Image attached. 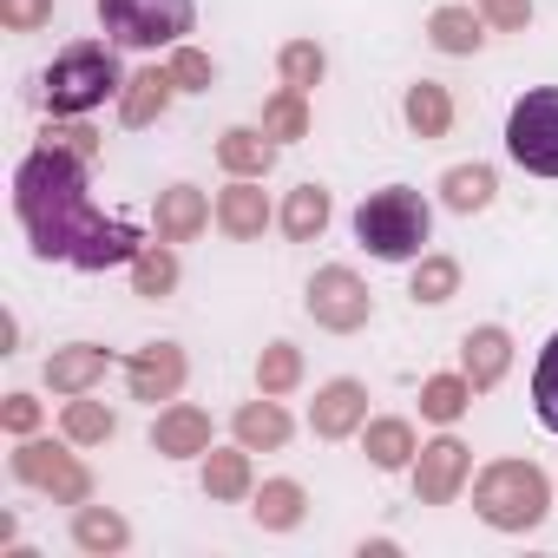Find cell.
<instances>
[{"mask_svg": "<svg viewBox=\"0 0 558 558\" xmlns=\"http://www.w3.org/2000/svg\"><path fill=\"white\" fill-rule=\"evenodd\" d=\"M14 217H21L34 256H47V263L112 269V263H132L145 250L138 223L93 210L86 158H73L60 145H40V151L21 158V171H14Z\"/></svg>", "mask_w": 558, "mask_h": 558, "instance_id": "6da1fadb", "label": "cell"}, {"mask_svg": "<svg viewBox=\"0 0 558 558\" xmlns=\"http://www.w3.org/2000/svg\"><path fill=\"white\" fill-rule=\"evenodd\" d=\"M427 230H434V210H427V197H421L414 184H388V191H368V197L355 204V243H362L368 256H381V263L427 256V250H421Z\"/></svg>", "mask_w": 558, "mask_h": 558, "instance_id": "7a4b0ae2", "label": "cell"}, {"mask_svg": "<svg viewBox=\"0 0 558 558\" xmlns=\"http://www.w3.org/2000/svg\"><path fill=\"white\" fill-rule=\"evenodd\" d=\"M47 106H53V119H86L93 106H106L112 93H125V80H119V53L106 47V40H73L53 66H47Z\"/></svg>", "mask_w": 558, "mask_h": 558, "instance_id": "3957f363", "label": "cell"}, {"mask_svg": "<svg viewBox=\"0 0 558 558\" xmlns=\"http://www.w3.org/2000/svg\"><path fill=\"white\" fill-rule=\"evenodd\" d=\"M545 506H551V480L532 460H493L473 480V512L493 532H532L545 519Z\"/></svg>", "mask_w": 558, "mask_h": 558, "instance_id": "277c9868", "label": "cell"}, {"mask_svg": "<svg viewBox=\"0 0 558 558\" xmlns=\"http://www.w3.org/2000/svg\"><path fill=\"white\" fill-rule=\"evenodd\" d=\"M191 21H197V0H99V27L132 53L184 47Z\"/></svg>", "mask_w": 558, "mask_h": 558, "instance_id": "5b68a950", "label": "cell"}, {"mask_svg": "<svg viewBox=\"0 0 558 558\" xmlns=\"http://www.w3.org/2000/svg\"><path fill=\"white\" fill-rule=\"evenodd\" d=\"M506 151L532 178H558V86H538L506 119Z\"/></svg>", "mask_w": 558, "mask_h": 558, "instance_id": "8992f818", "label": "cell"}, {"mask_svg": "<svg viewBox=\"0 0 558 558\" xmlns=\"http://www.w3.org/2000/svg\"><path fill=\"white\" fill-rule=\"evenodd\" d=\"M14 480L34 486V493H53V506H86V499H93L86 460L66 453V447H53V440H40V434H27V440L14 447Z\"/></svg>", "mask_w": 558, "mask_h": 558, "instance_id": "52a82bcc", "label": "cell"}, {"mask_svg": "<svg viewBox=\"0 0 558 558\" xmlns=\"http://www.w3.org/2000/svg\"><path fill=\"white\" fill-rule=\"evenodd\" d=\"M310 316H316V329L355 336V329H368V316H375V290L362 283L349 263H329V269L310 276Z\"/></svg>", "mask_w": 558, "mask_h": 558, "instance_id": "ba28073f", "label": "cell"}, {"mask_svg": "<svg viewBox=\"0 0 558 558\" xmlns=\"http://www.w3.org/2000/svg\"><path fill=\"white\" fill-rule=\"evenodd\" d=\"M466 480H473V447L460 434H440V440H427L414 453V493H421V506H453Z\"/></svg>", "mask_w": 558, "mask_h": 558, "instance_id": "9c48e42d", "label": "cell"}, {"mask_svg": "<svg viewBox=\"0 0 558 558\" xmlns=\"http://www.w3.org/2000/svg\"><path fill=\"white\" fill-rule=\"evenodd\" d=\"M184 375H191V362H184L178 342H145V349H132V362H125V395L158 408V401H178Z\"/></svg>", "mask_w": 558, "mask_h": 558, "instance_id": "30bf717a", "label": "cell"}, {"mask_svg": "<svg viewBox=\"0 0 558 558\" xmlns=\"http://www.w3.org/2000/svg\"><path fill=\"white\" fill-rule=\"evenodd\" d=\"M362 421H368V388L362 381H323L316 388V408H310V427H316V440H349V434H362Z\"/></svg>", "mask_w": 558, "mask_h": 558, "instance_id": "8fae6325", "label": "cell"}, {"mask_svg": "<svg viewBox=\"0 0 558 558\" xmlns=\"http://www.w3.org/2000/svg\"><path fill=\"white\" fill-rule=\"evenodd\" d=\"M217 230L236 236V243H256L269 230V197H263V178H230L217 191Z\"/></svg>", "mask_w": 558, "mask_h": 558, "instance_id": "7c38bea8", "label": "cell"}, {"mask_svg": "<svg viewBox=\"0 0 558 558\" xmlns=\"http://www.w3.org/2000/svg\"><path fill=\"white\" fill-rule=\"evenodd\" d=\"M106 368H112V349H99V342H66V349L47 355V388L73 401V395H93V388L106 381Z\"/></svg>", "mask_w": 558, "mask_h": 558, "instance_id": "4fadbf2b", "label": "cell"}, {"mask_svg": "<svg viewBox=\"0 0 558 558\" xmlns=\"http://www.w3.org/2000/svg\"><path fill=\"white\" fill-rule=\"evenodd\" d=\"M151 453H165V460H197V453H210V414L191 408V401H171V408L151 421Z\"/></svg>", "mask_w": 558, "mask_h": 558, "instance_id": "5bb4252c", "label": "cell"}, {"mask_svg": "<svg viewBox=\"0 0 558 558\" xmlns=\"http://www.w3.org/2000/svg\"><path fill=\"white\" fill-rule=\"evenodd\" d=\"M506 368H512V336H506V329L486 323V329H466V336H460V375L473 381V395L499 388Z\"/></svg>", "mask_w": 558, "mask_h": 558, "instance_id": "9a60e30c", "label": "cell"}, {"mask_svg": "<svg viewBox=\"0 0 558 558\" xmlns=\"http://www.w3.org/2000/svg\"><path fill=\"white\" fill-rule=\"evenodd\" d=\"M171 99H178L171 66H145V73L125 80V93H119V119H125L132 132H145V125H158V119L171 112Z\"/></svg>", "mask_w": 558, "mask_h": 558, "instance_id": "2e32d148", "label": "cell"}, {"mask_svg": "<svg viewBox=\"0 0 558 558\" xmlns=\"http://www.w3.org/2000/svg\"><path fill=\"white\" fill-rule=\"evenodd\" d=\"M210 217H217V204H210L197 184H171V191H158V236H165V243H191V236H204Z\"/></svg>", "mask_w": 558, "mask_h": 558, "instance_id": "e0dca14e", "label": "cell"}, {"mask_svg": "<svg viewBox=\"0 0 558 558\" xmlns=\"http://www.w3.org/2000/svg\"><path fill=\"white\" fill-rule=\"evenodd\" d=\"M401 119H408V132L414 138H447L453 132V93L440 86V80H414L408 93H401Z\"/></svg>", "mask_w": 558, "mask_h": 558, "instance_id": "ac0fdd59", "label": "cell"}, {"mask_svg": "<svg viewBox=\"0 0 558 558\" xmlns=\"http://www.w3.org/2000/svg\"><path fill=\"white\" fill-rule=\"evenodd\" d=\"M217 165H223L230 178H269V165H276V138H269L263 125H230V132L217 138Z\"/></svg>", "mask_w": 558, "mask_h": 558, "instance_id": "d6986e66", "label": "cell"}, {"mask_svg": "<svg viewBox=\"0 0 558 558\" xmlns=\"http://www.w3.org/2000/svg\"><path fill=\"white\" fill-rule=\"evenodd\" d=\"M362 453H368L381 473H401V466H414L421 440H414V427H408L401 414H381V421H362Z\"/></svg>", "mask_w": 558, "mask_h": 558, "instance_id": "ffe728a7", "label": "cell"}, {"mask_svg": "<svg viewBox=\"0 0 558 558\" xmlns=\"http://www.w3.org/2000/svg\"><path fill=\"white\" fill-rule=\"evenodd\" d=\"M250 512H256L263 532H296L303 512H310V493H303L296 480H263V486L250 493Z\"/></svg>", "mask_w": 558, "mask_h": 558, "instance_id": "44dd1931", "label": "cell"}, {"mask_svg": "<svg viewBox=\"0 0 558 558\" xmlns=\"http://www.w3.org/2000/svg\"><path fill=\"white\" fill-rule=\"evenodd\" d=\"M73 545H80L86 558H112V551L132 545V525H125L112 506H73Z\"/></svg>", "mask_w": 558, "mask_h": 558, "instance_id": "7402d4cb", "label": "cell"}, {"mask_svg": "<svg viewBox=\"0 0 558 558\" xmlns=\"http://www.w3.org/2000/svg\"><path fill=\"white\" fill-rule=\"evenodd\" d=\"M236 440H243L250 453H276V447L290 440V414H283V401H276V395L243 401V408H236Z\"/></svg>", "mask_w": 558, "mask_h": 558, "instance_id": "603a6c76", "label": "cell"}, {"mask_svg": "<svg viewBox=\"0 0 558 558\" xmlns=\"http://www.w3.org/2000/svg\"><path fill=\"white\" fill-rule=\"evenodd\" d=\"M204 493L210 499H250L256 493V473H250V447H210L204 453Z\"/></svg>", "mask_w": 558, "mask_h": 558, "instance_id": "cb8c5ba5", "label": "cell"}, {"mask_svg": "<svg viewBox=\"0 0 558 558\" xmlns=\"http://www.w3.org/2000/svg\"><path fill=\"white\" fill-rule=\"evenodd\" d=\"M178 290V250L158 236V243H145L138 256H132V296H145V303H165Z\"/></svg>", "mask_w": 558, "mask_h": 558, "instance_id": "d4e9b609", "label": "cell"}, {"mask_svg": "<svg viewBox=\"0 0 558 558\" xmlns=\"http://www.w3.org/2000/svg\"><path fill=\"white\" fill-rule=\"evenodd\" d=\"M427 40H434L440 53H480V40H486V14H473V8H434Z\"/></svg>", "mask_w": 558, "mask_h": 558, "instance_id": "484cf974", "label": "cell"}, {"mask_svg": "<svg viewBox=\"0 0 558 558\" xmlns=\"http://www.w3.org/2000/svg\"><path fill=\"white\" fill-rule=\"evenodd\" d=\"M493 191H499L493 165H453V171L440 178V197H447V210H460V217L486 210V204H493Z\"/></svg>", "mask_w": 558, "mask_h": 558, "instance_id": "4316f807", "label": "cell"}, {"mask_svg": "<svg viewBox=\"0 0 558 558\" xmlns=\"http://www.w3.org/2000/svg\"><path fill=\"white\" fill-rule=\"evenodd\" d=\"M329 230V191L323 184H296L290 204H283V236L290 243H316Z\"/></svg>", "mask_w": 558, "mask_h": 558, "instance_id": "83f0119b", "label": "cell"}, {"mask_svg": "<svg viewBox=\"0 0 558 558\" xmlns=\"http://www.w3.org/2000/svg\"><path fill=\"white\" fill-rule=\"evenodd\" d=\"M60 434H66L73 447H106V440L119 434V414H112L106 401L73 395V401H66V414H60Z\"/></svg>", "mask_w": 558, "mask_h": 558, "instance_id": "f1b7e54d", "label": "cell"}, {"mask_svg": "<svg viewBox=\"0 0 558 558\" xmlns=\"http://www.w3.org/2000/svg\"><path fill=\"white\" fill-rule=\"evenodd\" d=\"M466 408H473V381H466V375H434V381H421V421L453 427Z\"/></svg>", "mask_w": 558, "mask_h": 558, "instance_id": "f546056e", "label": "cell"}, {"mask_svg": "<svg viewBox=\"0 0 558 558\" xmlns=\"http://www.w3.org/2000/svg\"><path fill=\"white\" fill-rule=\"evenodd\" d=\"M263 132L276 138V145H290V138H310V93H296V86H283L269 106H263Z\"/></svg>", "mask_w": 558, "mask_h": 558, "instance_id": "4dcf8cb0", "label": "cell"}, {"mask_svg": "<svg viewBox=\"0 0 558 558\" xmlns=\"http://www.w3.org/2000/svg\"><path fill=\"white\" fill-rule=\"evenodd\" d=\"M303 381V349L296 342H269L256 355V395H290Z\"/></svg>", "mask_w": 558, "mask_h": 558, "instance_id": "1f68e13d", "label": "cell"}, {"mask_svg": "<svg viewBox=\"0 0 558 558\" xmlns=\"http://www.w3.org/2000/svg\"><path fill=\"white\" fill-rule=\"evenodd\" d=\"M276 73H283V86H296V93H316L323 73H329V53L316 40H290L283 53H276Z\"/></svg>", "mask_w": 558, "mask_h": 558, "instance_id": "d6a6232c", "label": "cell"}, {"mask_svg": "<svg viewBox=\"0 0 558 558\" xmlns=\"http://www.w3.org/2000/svg\"><path fill=\"white\" fill-rule=\"evenodd\" d=\"M453 290H460V263H453V256H421V263H414V283H408L414 303L434 310V303H453Z\"/></svg>", "mask_w": 558, "mask_h": 558, "instance_id": "836d02e7", "label": "cell"}, {"mask_svg": "<svg viewBox=\"0 0 558 558\" xmlns=\"http://www.w3.org/2000/svg\"><path fill=\"white\" fill-rule=\"evenodd\" d=\"M532 408H538V421L558 434V336L545 342V355H538V368H532Z\"/></svg>", "mask_w": 558, "mask_h": 558, "instance_id": "e575fe53", "label": "cell"}, {"mask_svg": "<svg viewBox=\"0 0 558 558\" xmlns=\"http://www.w3.org/2000/svg\"><path fill=\"white\" fill-rule=\"evenodd\" d=\"M171 80H178V93H210L217 66H210V53H197V47H171Z\"/></svg>", "mask_w": 558, "mask_h": 558, "instance_id": "d590c367", "label": "cell"}, {"mask_svg": "<svg viewBox=\"0 0 558 558\" xmlns=\"http://www.w3.org/2000/svg\"><path fill=\"white\" fill-rule=\"evenodd\" d=\"M40 145H60V151H73V158H86V165L99 158V132H93V125H80V119H53Z\"/></svg>", "mask_w": 558, "mask_h": 558, "instance_id": "8d00e7d4", "label": "cell"}, {"mask_svg": "<svg viewBox=\"0 0 558 558\" xmlns=\"http://www.w3.org/2000/svg\"><path fill=\"white\" fill-rule=\"evenodd\" d=\"M53 21V0H0V27L8 34H40Z\"/></svg>", "mask_w": 558, "mask_h": 558, "instance_id": "74e56055", "label": "cell"}, {"mask_svg": "<svg viewBox=\"0 0 558 558\" xmlns=\"http://www.w3.org/2000/svg\"><path fill=\"white\" fill-rule=\"evenodd\" d=\"M0 427H8L14 440L40 434V401H34V395H8V401H0Z\"/></svg>", "mask_w": 558, "mask_h": 558, "instance_id": "f35d334b", "label": "cell"}, {"mask_svg": "<svg viewBox=\"0 0 558 558\" xmlns=\"http://www.w3.org/2000/svg\"><path fill=\"white\" fill-rule=\"evenodd\" d=\"M480 14H486V27H499V34H519V27L532 21V0H480Z\"/></svg>", "mask_w": 558, "mask_h": 558, "instance_id": "ab89813d", "label": "cell"}]
</instances>
